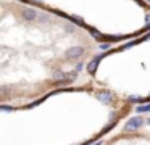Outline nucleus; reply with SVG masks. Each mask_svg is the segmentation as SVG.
<instances>
[{
  "instance_id": "nucleus-1",
  "label": "nucleus",
  "mask_w": 150,
  "mask_h": 145,
  "mask_svg": "<svg viewBox=\"0 0 150 145\" xmlns=\"http://www.w3.org/2000/svg\"><path fill=\"white\" fill-rule=\"evenodd\" d=\"M84 52H86V50H84L82 47L74 45V47L66 48V52L63 53V58H65V60H76V58L82 57V55H84Z\"/></svg>"
},
{
  "instance_id": "nucleus-2",
  "label": "nucleus",
  "mask_w": 150,
  "mask_h": 145,
  "mask_svg": "<svg viewBox=\"0 0 150 145\" xmlns=\"http://www.w3.org/2000/svg\"><path fill=\"white\" fill-rule=\"evenodd\" d=\"M144 119L142 118H139V116H137V118H132V119H129V121H127V124H126V129L127 131H136V129H139L140 126H144Z\"/></svg>"
},
{
  "instance_id": "nucleus-3",
  "label": "nucleus",
  "mask_w": 150,
  "mask_h": 145,
  "mask_svg": "<svg viewBox=\"0 0 150 145\" xmlns=\"http://www.w3.org/2000/svg\"><path fill=\"white\" fill-rule=\"evenodd\" d=\"M97 98L100 100V102H103V103H111V100H113V95H111L108 90H102V92L97 93Z\"/></svg>"
},
{
  "instance_id": "nucleus-4",
  "label": "nucleus",
  "mask_w": 150,
  "mask_h": 145,
  "mask_svg": "<svg viewBox=\"0 0 150 145\" xmlns=\"http://www.w3.org/2000/svg\"><path fill=\"white\" fill-rule=\"evenodd\" d=\"M98 61H100V57H98V58H95V60H92L91 63L87 64V71H89V74H94L95 71H97V66H98Z\"/></svg>"
},
{
  "instance_id": "nucleus-5",
  "label": "nucleus",
  "mask_w": 150,
  "mask_h": 145,
  "mask_svg": "<svg viewBox=\"0 0 150 145\" xmlns=\"http://www.w3.org/2000/svg\"><path fill=\"white\" fill-rule=\"evenodd\" d=\"M137 111L142 113V111H150V105H145V106H139L137 108Z\"/></svg>"
},
{
  "instance_id": "nucleus-6",
  "label": "nucleus",
  "mask_w": 150,
  "mask_h": 145,
  "mask_svg": "<svg viewBox=\"0 0 150 145\" xmlns=\"http://www.w3.org/2000/svg\"><path fill=\"white\" fill-rule=\"evenodd\" d=\"M129 100H132V102H144V98H140V97H129Z\"/></svg>"
},
{
  "instance_id": "nucleus-7",
  "label": "nucleus",
  "mask_w": 150,
  "mask_h": 145,
  "mask_svg": "<svg viewBox=\"0 0 150 145\" xmlns=\"http://www.w3.org/2000/svg\"><path fill=\"white\" fill-rule=\"evenodd\" d=\"M95 145H100V144H95Z\"/></svg>"
}]
</instances>
